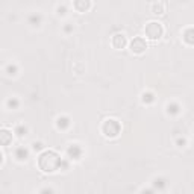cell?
<instances>
[{
	"label": "cell",
	"instance_id": "6da1fadb",
	"mask_svg": "<svg viewBox=\"0 0 194 194\" xmlns=\"http://www.w3.org/2000/svg\"><path fill=\"white\" fill-rule=\"evenodd\" d=\"M38 165L43 171H47V173H52L56 171L61 165H62V159L59 158V155L53 150H46L39 155L38 158Z\"/></svg>",
	"mask_w": 194,
	"mask_h": 194
},
{
	"label": "cell",
	"instance_id": "7a4b0ae2",
	"mask_svg": "<svg viewBox=\"0 0 194 194\" xmlns=\"http://www.w3.org/2000/svg\"><path fill=\"white\" fill-rule=\"evenodd\" d=\"M162 26L156 23V21H150V23H147L146 24V35L149 36L150 39H153V41H156L159 39L161 36H162Z\"/></svg>",
	"mask_w": 194,
	"mask_h": 194
},
{
	"label": "cell",
	"instance_id": "3957f363",
	"mask_svg": "<svg viewBox=\"0 0 194 194\" xmlns=\"http://www.w3.org/2000/svg\"><path fill=\"white\" fill-rule=\"evenodd\" d=\"M102 130H103V134H105L106 137H117L118 132H120V124H118V122L109 118V120H106L105 123H103Z\"/></svg>",
	"mask_w": 194,
	"mask_h": 194
},
{
	"label": "cell",
	"instance_id": "277c9868",
	"mask_svg": "<svg viewBox=\"0 0 194 194\" xmlns=\"http://www.w3.org/2000/svg\"><path fill=\"white\" fill-rule=\"evenodd\" d=\"M147 49V44H146V41L142 39V38H134V41L130 43V50L134 53H142L144 50Z\"/></svg>",
	"mask_w": 194,
	"mask_h": 194
},
{
	"label": "cell",
	"instance_id": "5b68a950",
	"mask_svg": "<svg viewBox=\"0 0 194 194\" xmlns=\"http://www.w3.org/2000/svg\"><path fill=\"white\" fill-rule=\"evenodd\" d=\"M111 43H112V46L115 49H123L124 46H126V36L123 34H115V35L112 36Z\"/></svg>",
	"mask_w": 194,
	"mask_h": 194
},
{
	"label": "cell",
	"instance_id": "8992f818",
	"mask_svg": "<svg viewBox=\"0 0 194 194\" xmlns=\"http://www.w3.org/2000/svg\"><path fill=\"white\" fill-rule=\"evenodd\" d=\"M68 155H70V158H73V159H79L80 155H82V149H80L77 144H73V146L68 147Z\"/></svg>",
	"mask_w": 194,
	"mask_h": 194
},
{
	"label": "cell",
	"instance_id": "52a82bcc",
	"mask_svg": "<svg viewBox=\"0 0 194 194\" xmlns=\"http://www.w3.org/2000/svg\"><path fill=\"white\" fill-rule=\"evenodd\" d=\"M165 9H167V3H165V2H158V3H153V5H152L153 14H164Z\"/></svg>",
	"mask_w": 194,
	"mask_h": 194
},
{
	"label": "cell",
	"instance_id": "ba28073f",
	"mask_svg": "<svg viewBox=\"0 0 194 194\" xmlns=\"http://www.w3.org/2000/svg\"><path fill=\"white\" fill-rule=\"evenodd\" d=\"M0 138H2V144L6 146V144H9V142L12 141V134H11L9 130H6V129H2V132H0Z\"/></svg>",
	"mask_w": 194,
	"mask_h": 194
},
{
	"label": "cell",
	"instance_id": "9c48e42d",
	"mask_svg": "<svg viewBox=\"0 0 194 194\" xmlns=\"http://www.w3.org/2000/svg\"><path fill=\"white\" fill-rule=\"evenodd\" d=\"M184 39L188 44H194V27H190L184 32Z\"/></svg>",
	"mask_w": 194,
	"mask_h": 194
},
{
	"label": "cell",
	"instance_id": "30bf717a",
	"mask_svg": "<svg viewBox=\"0 0 194 194\" xmlns=\"http://www.w3.org/2000/svg\"><path fill=\"white\" fill-rule=\"evenodd\" d=\"M73 6H74L79 12H85L89 6H91V3H89V2H74Z\"/></svg>",
	"mask_w": 194,
	"mask_h": 194
},
{
	"label": "cell",
	"instance_id": "8fae6325",
	"mask_svg": "<svg viewBox=\"0 0 194 194\" xmlns=\"http://www.w3.org/2000/svg\"><path fill=\"white\" fill-rule=\"evenodd\" d=\"M15 156H17L18 159H26V156H27V150H26L24 147H18L17 152H15Z\"/></svg>",
	"mask_w": 194,
	"mask_h": 194
},
{
	"label": "cell",
	"instance_id": "7c38bea8",
	"mask_svg": "<svg viewBox=\"0 0 194 194\" xmlns=\"http://www.w3.org/2000/svg\"><path fill=\"white\" fill-rule=\"evenodd\" d=\"M68 124H70V122H68L67 117H59L58 118V127H67Z\"/></svg>",
	"mask_w": 194,
	"mask_h": 194
},
{
	"label": "cell",
	"instance_id": "4fadbf2b",
	"mask_svg": "<svg viewBox=\"0 0 194 194\" xmlns=\"http://www.w3.org/2000/svg\"><path fill=\"white\" fill-rule=\"evenodd\" d=\"M26 132H27V129H26L23 124H20V126H17V127H15V134H17V135H20V137L26 135Z\"/></svg>",
	"mask_w": 194,
	"mask_h": 194
},
{
	"label": "cell",
	"instance_id": "5bb4252c",
	"mask_svg": "<svg viewBox=\"0 0 194 194\" xmlns=\"http://www.w3.org/2000/svg\"><path fill=\"white\" fill-rule=\"evenodd\" d=\"M153 94L152 93H144L142 94V102H147V103H150V102H153Z\"/></svg>",
	"mask_w": 194,
	"mask_h": 194
},
{
	"label": "cell",
	"instance_id": "9a60e30c",
	"mask_svg": "<svg viewBox=\"0 0 194 194\" xmlns=\"http://www.w3.org/2000/svg\"><path fill=\"white\" fill-rule=\"evenodd\" d=\"M167 111H168V112H171V114H176L177 111H179V106H177V105H168V106H167Z\"/></svg>",
	"mask_w": 194,
	"mask_h": 194
},
{
	"label": "cell",
	"instance_id": "2e32d148",
	"mask_svg": "<svg viewBox=\"0 0 194 194\" xmlns=\"http://www.w3.org/2000/svg\"><path fill=\"white\" fill-rule=\"evenodd\" d=\"M8 106L17 108V106H18V100H15V99H9V100H8Z\"/></svg>",
	"mask_w": 194,
	"mask_h": 194
},
{
	"label": "cell",
	"instance_id": "e0dca14e",
	"mask_svg": "<svg viewBox=\"0 0 194 194\" xmlns=\"http://www.w3.org/2000/svg\"><path fill=\"white\" fill-rule=\"evenodd\" d=\"M164 185H165V184H164L162 179H155V187H156V188H162Z\"/></svg>",
	"mask_w": 194,
	"mask_h": 194
},
{
	"label": "cell",
	"instance_id": "ac0fdd59",
	"mask_svg": "<svg viewBox=\"0 0 194 194\" xmlns=\"http://www.w3.org/2000/svg\"><path fill=\"white\" fill-rule=\"evenodd\" d=\"M39 20H41V17H39V15H32V17H31V23H34V24H38V23H39Z\"/></svg>",
	"mask_w": 194,
	"mask_h": 194
},
{
	"label": "cell",
	"instance_id": "d6986e66",
	"mask_svg": "<svg viewBox=\"0 0 194 194\" xmlns=\"http://www.w3.org/2000/svg\"><path fill=\"white\" fill-rule=\"evenodd\" d=\"M8 71H9V74H15L17 67H15V65H9V67H8Z\"/></svg>",
	"mask_w": 194,
	"mask_h": 194
},
{
	"label": "cell",
	"instance_id": "ffe728a7",
	"mask_svg": "<svg viewBox=\"0 0 194 194\" xmlns=\"http://www.w3.org/2000/svg\"><path fill=\"white\" fill-rule=\"evenodd\" d=\"M32 146H34V150H41V149H43V144H41V142H34Z\"/></svg>",
	"mask_w": 194,
	"mask_h": 194
},
{
	"label": "cell",
	"instance_id": "44dd1931",
	"mask_svg": "<svg viewBox=\"0 0 194 194\" xmlns=\"http://www.w3.org/2000/svg\"><path fill=\"white\" fill-rule=\"evenodd\" d=\"M41 194H53V190L52 188H44V190H41Z\"/></svg>",
	"mask_w": 194,
	"mask_h": 194
},
{
	"label": "cell",
	"instance_id": "7402d4cb",
	"mask_svg": "<svg viewBox=\"0 0 194 194\" xmlns=\"http://www.w3.org/2000/svg\"><path fill=\"white\" fill-rule=\"evenodd\" d=\"M177 146H179V147H184V146H185V142H187V141H185V138H182V140H180V138H179V140H177Z\"/></svg>",
	"mask_w": 194,
	"mask_h": 194
},
{
	"label": "cell",
	"instance_id": "603a6c76",
	"mask_svg": "<svg viewBox=\"0 0 194 194\" xmlns=\"http://www.w3.org/2000/svg\"><path fill=\"white\" fill-rule=\"evenodd\" d=\"M58 12H59V14H65V8H64V6H62V8L59 6V8H58Z\"/></svg>",
	"mask_w": 194,
	"mask_h": 194
},
{
	"label": "cell",
	"instance_id": "cb8c5ba5",
	"mask_svg": "<svg viewBox=\"0 0 194 194\" xmlns=\"http://www.w3.org/2000/svg\"><path fill=\"white\" fill-rule=\"evenodd\" d=\"M142 194H153V191H152V190H144Z\"/></svg>",
	"mask_w": 194,
	"mask_h": 194
}]
</instances>
